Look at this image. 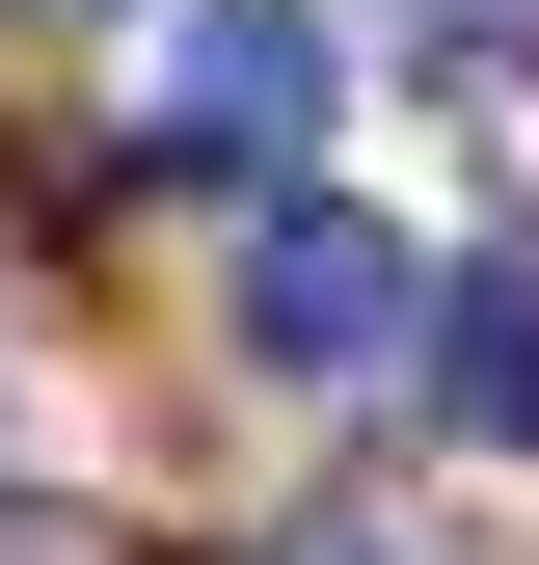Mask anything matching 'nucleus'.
<instances>
[{
    "instance_id": "nucleus-1",
    "label": "nucleus",
    "mask_w": 539,
    "mask_h": 565,
    "mask_svg": "<svg viewBox=\"0 0 539 565\" xmlns=\"http://www.w3.org/2000/svg\"><path fill=\"white\" fill-rule=\"evenodd\" d=\"M404 350H432V269L351 189H270L243 216V377H404Z\"/></svg>"
},
{
    "instance_id": "nucleus-2",
    "label": "nucleus",
    "mask_w": 539,
    "mask_h": 565,
    "mask_svg": "<svg viewBox=\"0 0 539 565\" xmlns=\"http://www.w3.org/2000/svg\"><path fill=\"white\" fill-rule=\"evenodd\" d=\"M297 135H324L297 0H162V162H297Z\"/></svg>"
},
{
    "instance_id": "nucleus-3",
    "label": "nucleus",
    "mask_w": 539,
    "mask_h": 565,
    "mask_svg": "<svg viewBox=\"0 0 539 565\" xmlns=\"http://www.w3.org/2000/svg\"><path fill=\"white\" fill-rule=\"evenodd\" d=\"M432 404L486 458H539V243H486V269H432Z\"/></svg>"
},
{
    "instance_id": "nucleus-4",
    "label": "nucleus",
    "mask_w": 539,
    "mask_h": 565,
    "mask_svg": "<svg viewBox=\"0 0 539 565\" xmlns=\"http://www.w3.org/2000/svg\"><path fill=\"white\" fill-rule=\"evenodd\" d=\"M404 54H432L458 108H539V0H404Z\"/></svg>"
},
{
    "instance_id": "nucleus-5",
    "label": "nucleus",
    "mask_w": 539,
    "mask_h": 565,
    "mask_svg": "<svg viewBox=\"0 0 539 565\" xmlns=\"http://www.w3.org/2000/svg\"><path fill=\"white\" fill-rule=\"evenodd\" d=\"M270 565H432V539H404V512H297Z\"/></svg>"
}]
</instances>
